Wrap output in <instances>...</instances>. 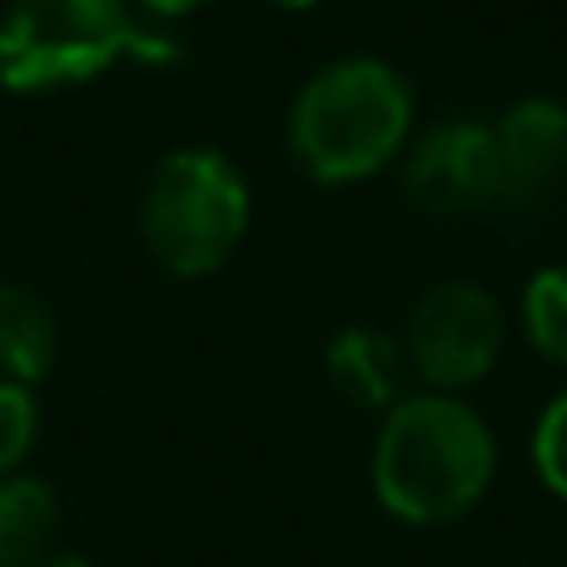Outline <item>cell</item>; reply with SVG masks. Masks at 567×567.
Wrapping results in <instances>:
<instances>
[{"mask_svg": "<svg viewBox=\"0 0 567 567\" xmlns=\"http://www.w3.org/2000/svg\"><path fill=\"white\" fill-rule=\"evenodd\" d=\"M140 10H150V16H165V20H175V16H189V10H199V6H209V0H135Z\"/></svg>", "mask_w": 567, "mask_h": 567, "instance_id": "5bb4252c", "label": "cell"}, {"mask_svg": "<svg viewBox=\"0 0 567 567\" xmlns=\"http://www.w3.org/2000/svg\"><path fill=\"white\" fill-rule=\"evenodd\" d=\"M403 189L419 209L439 219H468L503 205V165L493 125L453 120L419 135L403 159Z\"/></svg>", "mask_w": 567, "mask_h": 567, "instance_id": "8992f818", "label": "cell"}, {"mask_svg": "<svg viewBox=\"0 0 567 567\" xmlns=\"http://www.w3.org/2000/svg\"><path fill=\"white\" fill-rule=\"evenodd\" d=\"M55 363V313L30 289L0 284V369L30 383Z\"/></svg>", "mask_w": 567, "mask_h": 567, "instance_id": "9c48e42d", "label": "cell"}, {"mask_svg": "<svg viewBox=\"0 0 567 567\" xmlns=\"http://www.w3.org/2000/svg\"><path fill=\"white\" fill-rule=\"evenodd\" d=\"M523 329L548 363L567 369V269H543L523 293Z\"/></svg>", "mask_w": 567, "mask_h": 567, "instance_id": "8fae6325", "label": "cell"}, {"mask_svg": "<svg viewBox=\"0 0 567 567\" xmlns=\"http://www.w3.org/2000/svg\"><path fill=\"white\" fill-rule=\"evenodd\" d=\"M503 333H508L503 303L488 289H478V284L449 279V284H433L413 303L403 353H409V369L433 393H458L498 363Z\"/></svg>", "mask_w": 567, "mask_h": 567, "instance_id": "5b68a950", "label": "cell"}, {"mask_svg": "<svg viewBox=\"0 0 567 567\" xmlns=\"http://www.w3.org/2000/svg\"><path fill=\"white\" fill-rule=\"evenodd\" d=\"M413 130V90L383 60H339L299 90L289 150L323 185H353L403 155Z\"/></svg>", "mask_w": 567, "mask_h": 567, "instance_id": "7a4b0ae2", "label": "cell"}, {"mask_svg": "<svg viewBox=\"0 0 567 567\" xmlns=\"http://www.w3.org/2000/svg\"><path fill=\"white\" fill-rule=\"evenodd\" d=\"M249 229V185L219 150H175L140 199L145 249L179 279L215 275Z\"/></svg>", "mask_w": 567, "mask_h": 567, "instance_id": "277c9868", "label": "cell"}, {"mask_svg": "<svg viewBox=\"0 0 567 567\" xmlns=\"http://www.w3.org/2000/svg\"><path fill=\"white\" fill-rule=\"evenodd\" d=\"M55 493L40 478H10L0 483V567H20L45 553L55 538Z\"/></svg>", "mask_w": 567, "mask_h": 567, "instance_id": "30bf717a", "label": "cell"}, {"mask_svg": "<svg viewBox=\"0 0 567 567\" xmlns=\"http://www.w3.org/2000/svg\"><path fill=\"white\" fill-rule=\"evenodd\" d=\"M179 45L130 0H16L0 20V80L20 95L80 85L115 60L169 65Z\"/></svg>", "mask_w": 567, "mask_h": 567, "instance_id": "3957f363", "label": "cell"}, {"mask_svg": "<svg viewBox=\"0 0 567 567\" xmlns=\"http://www.w3.org/2000/svg\"><path fill=\"white\" fill-rule=\"evenodd\" d=\"M533 463H538L543 483L567 498V389L543 409L538 433H533Z\"/></svg>", "mask_w": 567, "mask_h": 567, "instance_id": "7c38bea8", "label": "cell"}, {"mask_svg": "<svg viewBox=\"0 0 567 567\" xmlns=\"http://www.w3.org/2000/svg\"><path fill=\"white\" fill-rule=\"evenodd\" d=\"M35 443V399L20 383H0V473H10Z\"/></svg>", "mask_w": 567, "mask_h": 567, "instance_id": "4fadbf2b", "label": "cell"}, {"mask_svg": "<svg viewBox=\"0 0 567 567\" xmlns=\"http://www.w3.org/2000/svg\"><path fill=\"white\" fill-rule=\"evenodd\" d=\"M275 6H284V10H303V6H313V0H275Z\"/></svg>", "mask_w": 567, "mask_h": 567, "instance_id": "2e32d148", "label": "cell"}, {"mask_svg": "<svg viewBox=\"0 0 567 567\" xmlns=\"http://www.w3.org/2000/svg\"><path fill=\"white\" fill-rule=\"evenodd\" d=\"M20 567H95V563H85V558H55V553H40V558H30V563H20Z\"/></svg>", "mask_w": 567, "mask_h": 567, "instance_id": "9a60e30c", "label": "cell"}, {"mask_svg": "<svg viewBox=\"0 0 567 567\" xmlns=\"http://www.w3.org/2000/svg\"><path fill=\"white\" fill-rule=\"evenodd\" d=\"M503 165V205H533L567 175V105L558 100H518L493 125Z\"/></svg>", "mask_w": 567, "mask_h": 567, "instance_id": "52a82bcc", "label": "cell"}, {"mask_svg": "<svg viewBox=\"0 0 567 567\" xmlns=\"http://www.w3.org/2000/svg\"><path fill=\"white\" fill-rule=\"evenodd\" d=\"M498 449L478 413L453 393H403L373 443V493L413 528L453 523L488 493Z\"/></svg>", "mask_w": 567, "mask_h": 567, "instance_id": "6da1fadb", "label": "cell"}, {"mask_svg": "<svg viewBox=\"0 0 567 567\" xmlns=\"http://www.w3.org/2000/svg\"><path fill=\"white\" fill-rule=\"evenodd\" d=\"M333 389L359 409H383L403 399V379H409V353L379 329H343L323 353Z\"/></svg>", "mask_w": 567, "mask_h": 567, "instance_id": "ba28073f", "label": "cell"}]
</instances>
